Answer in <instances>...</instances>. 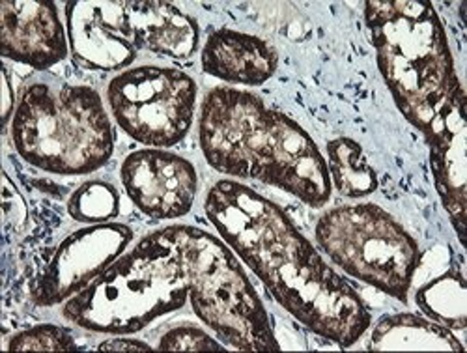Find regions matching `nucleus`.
Masks as SVG:
<instances>
[{
	"label": "nucleus",
	"mask_w": 467,
	"mask_h": 353,
	"mask_svg": "<svg viewBox=\"0 0 467 353\" xmlns=\"http://www.w3.org/2000/svg\"><path fill=\"white\" fill-rule=\"evenodd\" d=\"M67 213L79 223H109L120 213V194L107 182H85L69 196Z\"/></svg>",
	"instance_id": "nucleus-19"
},
{
	"label": "nucleus",
	"mask_w": 467,
	"mask_h": 353,
	"mask_svg": "<svg viewBox=\"0 0 467 353\" xmlns=\"http://www.w3.org/2000/svg\"><path fill=\"white\" fill-rule=\"evenodd\" d=\"M327 171L335 189L348 199H363L378 189V174L367 161L363 148L352 139L327 142Z\"/></svg>",
	"instance_id": "nucleus-17"
},
{
	"label": "nucleus",
	"mask_w": 467,
	"mask_h": 353,
	"mask_svg": "<svg viewBox=\"0 0 467 353\" xmlns=\"http://www.w3.org/2000/svg\"><path fill=\"white\" fill-rule=\"evenodd\" d=\"M163 351H224L226 346L217 342L206 331L194 326H180L167 331L160 344Z\"/></svg>",
	"instance_id": "nucleus-21"
},
{
	"label": "nucleus",
	"mask_w": 467,
	"mask_h": 353,
	"mask_svg": "<svg viewBox=\"0 0 467 353\" xmlns=\"http://www.w3.org/2000/svg\"><path fill=\"white\" fill-rule=\"evenodd\" d=\"M131 202L148 217L171 221L187 215L197 199L199 174L185 157L163 148L131 151L120 169Z\"/></svg>",
	"instance_id": "nucleus-10"
},
{
	"label": "nucleus",
	"mask_w": 467,
	"mask_h": 353,
	"mask_svg": "<svg viewBox=\"0 0 467 353\" xmlns=\"http://www.w3.org/2000/svg\"><path fill=\"white\" fill-rule=\"evenodd\" d=\"M131 240L133 230L122 223H99L73 232L36 279L30 290L32 301L37 306L66 303L119 260Z\"/></svg>",
	"instance_id": "nucleus-9"
},
{
	"label": "nucleus",
	"mask_w": 467,
	"mask_h": 353,
	"mask_svg": "<svg viewBox=\"0 0 467 353\" xmlns=\"http://www.w3.org/2000/svg\"><path fill=\"white\" fill-rule=\"evenodd\" d=\"M417 306L428 318L454 331H463L467 324V292L463 275L456 269L426 283L415 294Z\"/></svg>",
	"instance_id": "nucleus-18"
},
{
	"label": "nucleus",
	"mask_w": 467,
	"mask_h": 353,
	"mask_svg": "<svg viewBox=\"0 0 467 353\" xmlns=\"http://www.w3.org/2000/svg\"><path fill=\"white\" fill-rule=\"evenodd\" d=\"M12 142L36 169L85 176L110 161L114 131L94 88L49 75L21 90L12 118Z\"/></svg>",
	"instance_id": "nucleus-4"
},
{
	"label": "nucleus",
	"mask_w": 467,
	"mask_h": 353,
	"mask_svg": "<svg viewBox=\"0 0 467 353\" xmlns=\"http://www.w3.org/2000/svg\"><path fill=\"white\" fill-rule=\"evenodd\" d=\"M66 21L69 51L77 66L94 71H126L135 62L139 47L126 3H67Z\"/></svg>",
	"instance_id": "nucleus-11"
},
{
	"label": "nucleus",
	"mask_w": 467,
	"mask_h": 353,
	"mask_svg": "<svg viewBox=\"0 0 467 353\" xmlns=\"http://www.w3.org/2000/svg\"><path fill=\"white\" fill-rule=\"evenodd\" d=\"M0 53L36 71H47L69 53L67 32L55 3H0Z\"/></svg>",
	"instance_id": "nucleus-12"
},
{
	"label": "nucleus",
	"mask_w": 467,
	"mask_h": 353,
	"mask_svg": "<svg viewBox=\"0 0 467 353\" xmlns=\"http://www.w3.org/2000/svg\"><path fill=\"white\" fill-rule=\"evenodd\" d=\"M137 47L174 60L199 49V23L169 3H126Z\"/></svg>",
	"instance_id": "nucleus-15"
},
{
	"label": "nucleus",
	"mask_w": 467,
	"mask_h": 353,
	"mask_svg": "<svg viewBox=\"0 0 467 353\" xmlns=\"http://www.w3.org/2000/svg\"><path fill=\"white\" fill-rule=\"evenodd\" d=\"M370 349H428V351H463L454 333L434 320L419 314L400 312L383 317L370 337Z\"/></svg>",
	"instance_id": "nucleus-16"
},
{
	"label": "nucleus",
	"mask_w": 467,
	"mask_h": 353,
	"mask_svg": "<svg viewBox=\"0 0 467 353\" xmlns=\"http://www.w3.org/2000/svg\"><path fill=\"white\" fill-rule=\"evenodd\" d=\"M365 21L383 81L422 135L463 92L443 25L431 3L372 0Z\"/></svg>",
	"instance_id": "nucleus-3"
},
{
	"label": "nucleus",
	"mask_w": 467,
	"mask_h": 353,
	"mask_svg": "<svg viewBox=\"0 0 467 353\" xmlns=\"http://www.w3.org/2000/svg\"><path fill=\"white\" fill-rule=\"evenodd\" d=\"M98 349L99 351H151V346L137 338H128V335H116L114 338L103 340L98 346Z\"/></svg>",
	"instance_id": "nucleus-23"
},
{
	"label": "nucleus",
	"mask_w": 467,
	"mask_h": 353,
	"mask_svg": "<svg viewBox=\"0 0 467 353\" xmlns=\"http://www.w3.org/2000/svg\"><path fill=\"white\" fill-rule=\"evenodd\" d=\"M199 142L208 165L224 176L279 187L310 208L331 199L326 157L313 137L256 94L210 90L201 107Z\"/></svg>",
	"instance_id": "nucleus-2"
},
{
	"label": "nucleus",
	"mask_w": 467,
	"mask_h": 353,
	"mask_svg": "<svg viewBox=\"0 0 467 353\" xmlns=\"http://www.w3.org/2000/svg\"><path fill=\"white\" fill-rule=\"evenodd\" d=\"M197 83L174 67L139 66L116 75L107 103L120 130L150 148L180 144L194 120Z\"/></svg>",
	"instance_id": "nucleus-8"
},
{
	"label": "nucleus",
	"mask_w": 467,
	"mask_h": 353,
	"mask_svg": "<svg viewBox=\"0 0 467 353\" xmlns=\"http://www.w3.org/2000/svg\"><path fill=\"white\" fill-rule=\"evenodd\" d=\"M3 212H5L6 228H19L26 223V217H28L26 202L8 174H5L3 178Z\"/></svg>",
	"instance_id": "nucleus-22"
},
{
	"label": "nucleus",
	"mask_w": 467,
	"mask_h": 353,
	"mask_svg": "<svg viewBox=\"0 0 467 353\" xmlns=\"http://www.w3.org/2000/svg\"><path fill=\"white\" fill-rule=\"evenodd\" d=\"M465 92H462L428 128L424 139L431 146V167L434 185L438 189L443 208L452 219L460 242L465 235V208H467V139H465Z\"/></svg>",
	"instance_id": "nucleus-13"
},
{
	"label": "nucleus",
	"mask_w": 467,
	"mask_h": 353,
	"mask_svg": "<svg viewBox=\"0 0 467 353\" xmlns=\"http://www.w3.org/2000/svg\"><path fill=\"white\" fill-rule=\"evenodd\" d=\"M6 349L10 351H75L79 349L75 342V337L69 329L42 324L16 333L8 338Z\"/></svg>",
	"instance_id": "nucleus-20"
},
{
	"label": "nucleus",
	"mask_w": 467,
	"mask_h": 353,
	"mask_svg": "<svg viewBox=\"0 0 467 353\" xmlns=\"http://www.w3.org/2000/svg\"><path fill=\"white\" fill-rule=\"evenodd\" d=\"M3 120L5 126L12 120V112H16V98H14V88H12V81H10V75L8 69H3Z\"/></svg>",
	"instance_id": "nucleus-24"
},
{
	"label": "nucleus",
	"mask_w": 467,
	"mask_h": 353,
	"mask_svg": "<svg viewBox=\"0 0 467 353\" xmlns=\"http://www.w3.org/2000/svg\"><path fill=\"white\" fill-rule=\"evenodd\" d=\"M204 210L223 242L303 327L340 348L363 338L372 324L367 305L281 206L240 182L219 180Z\"/></svg>",
	"instance_id": "nucleus-1"
},
{
	"label": "nucleus",
	"mask_w": 467,
	"mask_h": 353,
	"mask_svg": "<svg viewBox=\"0 0 467 353\" xmlns=\"http://www.w3.org/2000/svg\"><path fill=\"white\" fill-rule=\"evenodd\" d=\"M187 283L172 245L155 230L110 264L62 306V317L101 335H135L165 314L183 308Z\"/></svg>",
	"instance_id": "nucleus-5"
},
{
	"label": "nucleus",
	"mask_w": 467,
	"mask_h": 353,
	"mask_svg": "<svg viewBox=\"0 0 467 353\" xmlns=\"http://www.w3.org/2000/svg\"><path fill=\"white\" fill-rule=\"evenodd\" d=\"M201 62L208 75L224 83L260 87L275 75L279 55L258 36L217 28L206 39Z\"/></svg>",
	"instance_id": "nucleus-14"
},
{
	"label": "nucleus",
	"mask_w": 467,
	"mask_h": 353,
	"mask_svg": "<svg viewBox=\"0 0 467 353\" xmlns=\"http://www.w3.org/2000/svg\"><path fill=\"white\" fill-rule=\"evenodd\" d=\"M160 234L176 253L192 312L221 342L242 351L281 349L264 303L223 240L189 224H171Z\"/></svg>",
	"instance_id": "nucleus-6"
},
{
	"label": "nucleus",
	"mask_w": 467,
	"mask_h": 353,
	"mask_svg": "<svg viewBox=\"0 0 467 353\" xmlns=\"http://www.w3.org/2000/svg\"><path fill=\"white\" fill-rule=\"evenodd\" d=\"M320 249L349 277L408 303L422 253L411 234L376 204L338 206L315 228Z\"/></svg>",
	"instance_id": "nucleus-7"
}]
</instances>
